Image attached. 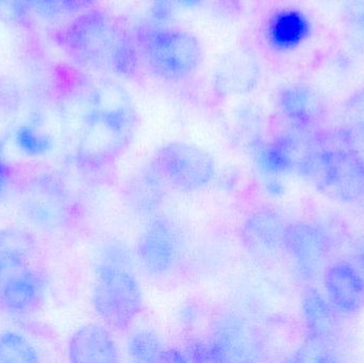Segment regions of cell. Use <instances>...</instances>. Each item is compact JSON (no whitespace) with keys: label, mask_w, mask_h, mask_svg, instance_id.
I'll return each mask as SVG.
<instances>
[{"label":"cell","mask_w":364,"mask_h":363,"mask_svg":"<svg viewBox=\"0 0 364 363\" xmlns=\"http://www.w3.org/2000/svg\"><path fill=\"white\" fill-rule=\"evenodd\" d=\"M309 30V21L303 13L284 10L269 21L267 36L272 46L278 50H290L305 40Z\"/></svg>","instance_id":"5bb4252c"},{"label":"cell","mask_w":364,"mask_h":363,"mask_svg":"<svg viewBox=\"0 0 364 363\" xmlns=\"http://www.w3.org/2000/svg\"><path fill=\"white\" fill-rule=\"evenodd\" d=\"M68 358L74 363H115L119 362V353L107 327L100 324H87L70 338Z\"/></svg>","instance_id":"30bf717a"},{"label":"cell","mask_w":364,"mask_h":363,"mask_svg":"<svg viewBox=\"0 0 364 363\" xmlns=\"http://www.w3.org/2000/svg\"><path fill=\"white\" fill-rule=\"evenodd\" d=\"M151 166L166 187L182 193L207 189L216 175V163L208 151L186 144L171 142L160 147Z\"/></svg>","instance_id":"5b68a950"},{"label":"cell","mask_w":364,"mask_h":363,"mask_svg":"<svg viewBox=\"0 0 364 363\" xmlns=\"http://www.w3.org/2000/svg\"><path fill=\"white\" fill-rule=\"evenodd\" d=\"M17 140H18V144L21 145V148L26 153H31V155L43 153L47 147L45 141L28 129L21 130L17 136Z\"/></svg>","instance_id":"603a6c76"},{"label":"cell","mask_w":364,"mask_h":363,"mask_svg":"<svg viewBox=\"0 0 364 363\" xmlns=\"http://www.w3.org/2000/svg\"><path fill=\"white\" fill-rule=\"evenodd\" d=\"M358 259L361 268H363L364 270V241L363 244L360 245V249H359Z\"/></svg>","instance_id":"484cf974"},{"label":"cell","mask_w":364,"mask_h":363,"mask_svg":"<svg viewBox=\"0 0 364 363\" xmlns=\"http://www.w3.org/2000/svg\"><path fill=\"white\" fill-rule=\"evenodd\" d=\"M335 307L316 290L306 292L301 300L304 318L314 339L326 338L335 326Z\"/></svg>","instance_id":"e0dca14e"},{"label":"cell","mask_w":364,"mask_h":363,"mask_svg":"<svg viewBox=\"0 0 364 363\" xmlns=\"http://www.w3.org/2000/svg\"><path fill=\"white\" fill-rule=\"evenodd\" d=\"M64 50L77 63L113 76H132L138 49L119 18L104 10L83 12L61 34Z\"/></svg>","instance_id":"6da1fadb"},{"label":"cell","mask_w":364,"mask_h":363,"mask_svg":"<svg viewBox=\"0 0 364 363\" xmlns=\"http://www.w3.org/2000/svg\"><path fill=\"white\" fill-rule=\"evenodd\" d=\"M255 341L247 328L240 322L226 320L214 335V349L225 359L233 362L252 360L255 356Z\"/></svg>","instance_id":"9a60e30c"},{"label":"cell","mask_w":364,"mask_h":363,"mask_svg":"<svg viewBox=\"0 0 364 363\" xmlns=\"http://www.w3.org/2000/svg\"><path fill=\"white\" fill-rule=\"evenodd\" d=\"M43 8L55 14H73L87 10L95 0H38Z\"/></svg>","instance_id":"7402d4cb"},{"label":"cell","mask_w":364,"mask_h":363,"mask_svg":"<svg viewBox=\"0 0 364 363\" xmlns=\"http://www.w3.org/2000/svg\"><path fill=\"white\" fill-rule=\"evenodd\" d=\"M40 362L36 347L21 335L14 332L0 334V362L36 363Z\"/></svg>","instance_id":"ffe728a7"},{"label":"cell","mask_w":364,"mask_h":363,"mask_svg":"<svg viewBox=\"0 0 364 363\" xmlns=\"http://www.w3.org/2000/svg\"><path fill=\"white\" fill-rule=\"evenodd\" d=\"M299 170L338 200L354 202L364 196V163L350 151L308 153Z\"/></svg>","instance_id":"8992f818"},{"label":"cell","mask_w":364,"mask_h":363,"mask_svg":"<svg viewBox=\"0 0 364 363\" xmlns=\"http://www.w3.org/2000/svg\"><path fill=\"white\" fill-rule=\"evenodd\" d=\"M21 4V0H0V6H6V8L12 9V10H17L19 4Z\"/></svg>","instance_id":"cb8c5ba5"},{"label":"cell","mask_w":364,"mask_h":363,"mask_svg":"<svg viewBox=\"0 0 364 363\" xmlns=\"http://www.w3.org/2000/svg\"><path fill=\"white\" fill-rule=\"evenodd\" d=\"M136 253L149 275L168 276L181 261V234L170 220L158 217L141 234Z\"/></svg>","instance_id":"52a82bcc"},{"label":"cell","mask_w":364,"mask_h":363,"mask_svg":"<svg viewBox=\"0 0 364 363\" xmlns=\"http://www.w3.org/2000/svg\"><path fill=\"white\" fill-rule=\"evenodd\" d=\"M6 166H4V163H2L1 160H0V192H1L2 188H4V181H6Z\"/></svg>","instance_id":"d4e9b609"},{"label":"cell","mask_w":364,"mask_h":363,"mask_svg":"<svg viewBox=\"0 0 364 363\" xmlns=\"http://www.w3.org/2000/svg\"><path fill=\"white\" fill-rule=\"evenodd\" d=\"M128 354L136 362H157L164 360L166 347L156 332L141 330L130 336Z\"/></svg>","instance_id":"ac0fdd59"},{"label":"cell","mask_w":364,"mask_h":363,"mask_svg":"<svg viewBox=\"0 0 364 363\" xmlns=\"http://www.w3.org/2000/svg\"><path fill=\"white\" fill-rule=\"evenodd\" d=\"M141 50L154 76L166 82H182L192 78L203 58L196 36L178 28L149 32L142 40Z\"/></svg>","instance_id":"277c9868"},{"label":"cell","mask_w":364,"mask_h":363,"mask_svg":"<svg viewBox=\"0 0 364 363\" xmlns=\"http://www.w3.org/2000/svg\"><path fill=\"white\" fill-rule=\"evenodd\" d=\"M284 249L292 258L299 272L314 276L323 266L331 249L328 237L310 224H289L284 234Z\"/></svg>","instance_id":"ba28073f"},{"label":"cell","mask_w":364,"mask_h":363,"mask_svg":"<svg viewBox=\"0 0 364 363\" xmlns=\"http://www.w3.org/2000/svg\"><path fill=\"white\" fill-rule=\"evenodd\" d=\"M36 249L32 234L21 227H8L0 232V286L28 268Z\"/></svg>","instance_id":"4fadbf2b"},{"label":"cell","mask_w":364,"mask_h":363,"mask_svg":"<svg viewBox=\"0 0 364 363\" xmlns=\"http://www.w3.org/2000/svg\"><path fill=\"white\" fill-rule=\"evenodd\" d=\"M348 34L353 43L364 48V0H359L348 11Z\"/></svg>","instance_id":"44dd1931"},{"label":"cell","mask_w":364,"mask_h":363,"mask_svg":"<svg viewBox=\"0 0 364 363\" xmlns=\"http://www.w3.org/2000/svg\"><path fill=\"white\" fill-rule=\"evenodd\" d=\"M278 106L289 121L297 126H305L316 117L320 102L311 87L292 85L278 94Z\"/></svg>","instance_id":"2e32d148"},{"label":"cell","mask_w":364,"mask_h":363,"mask_svg":"<svg viewBox=\"0 0 364 363\" xmlns=\"http://www.w3.org/2000/svg\"><path fill=\"white\" fill-rule=\"evenodd\" d=\"M44 278L31 269H23L0 286V306L11 313L25 315L36 310L45 296Z\"/></svg>","instance_id":"8fae6325"},{"label":"cell","mask_w":364,"mask_h":363,"mask_svg":"<svg viewBox=\"0 0 364 363\" xmlns=\"http://www.w3.org/2000/svg\"><path fill=\"white\" fill-rule=\"evenodd\" d=\"M288 225L275 210L258 209L244 220L240 236L248 253L254 256L267 255L284 247Z\"/></svg>","instance_id":"9c48e42d"},{"label":"cell","mask_w":364,"mask_h":363,"mask_svg":"<svg viewBox=\"0 0 364 363\" xmlns=\"http://www.w3.org/2000/svg\"><path fill=\"white\" fill-rule=\"evenodd\" d=\"M327 296L336 309L342 313H357L364 307V278L348 262L333 264L325 273Z\"/></svg>","instance_id":"7c38bea8"},{"label":"cell","mask_w":364,"mask_h":363,"mask_svg":"<svg viewBox=\"0 0 364 363\" xmlns=\"http://www.w3.org/2000/svg\"><path fill=\"white\" fill-rule=\"evenodd\" d=\"M87 115V139L96 160L113 161L134 138L138 114L129 92L107 79L94 90Z\"/></svg>","instance_id":"7a4b0ae2"},{"label":"cell","mask_w":364,"mask_h":363,"mask_svg":"<svg viewBox=\"0 0 364 363\" xmlns=\"http://www.w3.org/2000/svg\"><path fill=\"white\" fill-rule=\"evenodd\" d=\"M92 303L100 319L117 332L129 330L144 307L142 289L132 271L109 261L96 271Z\"/></svg>","instance_id":"3957f363"},{"label":"cell","mask_w":364,"mask_h":363,"mask_svg":"<svg viewBox=\"0 0 364 363\" xmlns=\"http://www.w3.org/2000/svg\"><path fill=\"white\" fill-rule=\"evenodd\" d=\"M220 70L223 72L220 77V85L222 87L225 85L227 91L233 92V89L237 91L241 87L247 89L257 78V67L252 58L233 55Z\"/></svg>","instance_id":"d6986e66"}]
</instances>
